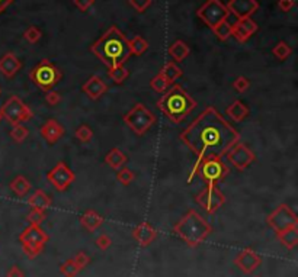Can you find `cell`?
Listing matches in <instances>:
<instances>
[{
	"label": "cell",
	"instance_id": "6da1fadb",
	"mask_svg": "<svg viewBox=\"0 0 298 277\" xmlns=\"http://www.w3.org/2000/svg\"><path fill=\"white\" fill-rule=\"evenodd\" d=\"M179 138L196 157L192 171L188 177V183H191L196 176L201 160L207 155H226L231 147L240 141V134L218 110L208 106L180 132Z\"/></svg>",
	"mask_w": 298,
	"mask_h": 277
},
{
	"label": "cell",
	"instance_id": "7a4b0ae2",
	"mask_svg": "<svg viewBox=\"0 0 298 277\" xmlns=\"http://www.w3.org/2000/svg\"><path fill=\"white\" fill-rule=\"evenodd\" d=\"M90 51L108 68L124 66L133 55L131 48H129V39L117 26H111L90 47Z\"/></svg>",
	"mask_w": 298,
	"mask_h": 277
},
{
	"label": "cell",
	"instance_id": "3957f363",
	"mask_svg": "<svg viewBox=\"0 0 298 277\" xmlns=\"http://www.w3.org/2000/svg\"><path fill=\"white\" fill-rule=\"evenodd\" d=\"M196 101L180 86L173 84L162 97L157 101L156 106L162 110L163 115L173 124H180L183 119L196 108Z\"/></svg>",
	"mask_w": 298,
	"mask_h": 277
},
{
	"label": "cell",
	"instance_id": "277c9868",
	"mask_svg": "<svg viewBox=\"0 0 298 277\" xmlns=\"http://www.w3.org/2000/svg\"><path fill=\"white\" fill-rule=\"evenodd\" d=\"M172 232L179 236L191 248H196L213 234L211 224L196 210L189 209L172 228Z\"/></svg>",
	"mask_w": 298,
	"mask_h": 277
},
{
	"label": "cell",
	"instance_id": "5b68a950",
	"mask_svg": "<svg viewBox=\"0 0 298 277\" xmlns=\"http://www.w3.org/2000/svg\"><path fill=\"white\" fill-rule=\"evenodd\" d=\"M124 124L138 136H143L148 129L156 124V115L143 103H136L131 109L124 115Z\"/></svg>",
	"mask_w": 298,
	"mask_h": 277
},
{
	"label": "cell",
	"instance_id": "8992f818",
	"mask_svg": "<svg viewBox=\"0 0 298 277\" xmlns=\"http://www.w3.org/2000/svg\"><path fill=\"white\" fill-rule=\"evenodd\" d=\"M48 240L50 238L41 225H32V224H29L19 235V243L22 245V250L26 254V257L31 260L36 259L44 251V247L48 243Z\"/></svg>",
	"mask_w": 298,
	"mask_h": 277
},
{
	"label": "cell",
	"instance_id": "52a82bcc",
	"mask_svg": "<svg viewBox=\"0 0 298 277\" xmlns=\"http://www.w3.org/2000/svg\"><path fill=\"white\" fill-rule=\"evenodd\" d=\"M61 71L57 66H54L50 60H43L41 63H38L31 71H29V78L31 82L38 86L44 92H50L52 90L59 82L61 80Z\"/></svg>",
	"mask_w": 298,
	"mask_h": 277
},
{
	"label": "cell",
	"instance_id": "ba28073f",
	"mask_svg": "<svg viewBox=\"0 0 298 277\" xmlns=\"http://www.w3.org/2000/svg\"><path fill=\"white\" fill-rule=\"evenodd\" d=\"M201 174V179L207 185H218L226 177L230 174V167L224 163L221 157L207 155L201 160L196 174Z\"/></svg>",
	"mask_w": 298,
	"mask_h": 277
},
{
	"label": "cell",
	"instance_id": "9c48e42d",
	"mask_svg": "<svg viewBox=\"0 0 298 277\" xmlns=\"http://www.w3.org/2000/svg\"><path fill=\"white\" fill-rule=\"evenodd\" d=\"M2 116L3 119L9 122L10 125H19L24 124L26 121H31L34 116V112L28 108V105H25V102L22 101L17 96H10L8 101L5 102L0 108Z\"/></svg>",
	"mask_w": 298,
	"mask_h": 277
},
{
	"label": "cell",
	"instance_id": "30bf717a",
	"mask_svg": "<svg viewBox=\"0 0 298 277\" xmlns=\"http://www.w3.org/2000/svg\"><path fill=\"white\" fill-rule=\"evenodd\" d=\"M196 15L205 25L214 31L221 22L227 21L230 12L221 0H207L204 5L198 9Z\"/></svg>",
	"mask_w": 298,
	"mask_h": 277
},
{
	"label": "cell",
	"instance_id": "8fae6325",
	"mask_svg": "<svg viewBox=\"0 0 298 277\" xmlns=\"http://www.w3.org/2000/svg\"><path fill=\"white\" fill-rule=\"evenodd\" d=\"M266 224L275 234H280L290 228L298 227V216L287 203H281L266 216Z\"/></svg>",
	"mask_w": 298,
	"mask_h": 277
},
{
	"label": "cell",
	"instance_id": "7c38bea8",
	"mask_svg": "<svg viewBox=\"0 0 298 277\" xmlns=\"http://www.w3.org/2000/svg\"><path fill=\"white\" fill-rule=\"evenodd\" d=\"M195 202L207 213L214 215L226 203V196L217 185H207L196 194Z\"/></svg>",
	"mask_w": 298,
	"mask_h": 277
},
{
	"label": "cell",
	"instance_id": "4fadbf2b",
	"mask_svg": "<svg viewBox=\"0 0 298 277\" xmlns=\"http://www.w3.org/2000/svg\"><path fill=\"white\" fill-rule=\"evenodd\" d=\"M47 180L48 183H51L59 192H64L67 190V187L74 180H76V174L71 171V168L68 167L66 163L60 161L57 163L54 168H51L48 173H47Z\"/></svg>",
	"mask_w": 298,
	"mask_h": 277
},
{
	"label": "cell",
	"instance_id": "5bb4252c",
	"mask_svg": "<svg viewBox=\"0 0 298 277\" xmlns=\"http://www.w3.org/2000/svg\"><path fill=\"white\" fill-rule=\"evenodd\" d=\"M227 159L229 163L233 164V167H236L238 171H245L252 163H255L256 155L255 152L252 151L245 143L234 144L230 150L227 151Z\"/></svg>",
	"mask_w": 298,
	"mask_h": 277
},
{
	"label": "cell",
	"instance_id": "9a60e30c",
	"mask_svg": "<svg viewBox=\"0 0 298 277\" xmlns=\"http://www.w3.org/2000/svg\"><path fill=\"white\" fill-rule=\"evenodd\" d=\"M234 264H236V267H237L238 270H241L245 274H252V273H255L256 270H257V267H260L262 259H260V255H259L255 250H252V248L247 247V248H243V250L236 255Z\"/></svg>",
	"mask_w": 298,
	"mask_h": 277
},
{
	"label": "cell",
	"instance_id": "2e32d148",
	"mask_svg": "<svg viewBox=\"0 0 298 277\" xmlns=\"http://www.w3.org/2000/svg\"><path fill=\"white\" fill-rule=\"evenodd\" d=\"M259 26L252 17L238 19L236 24L231 25V36H234L238 42H246L252 35H255Z\"/></svg>",
	"mask_w": 298,
	"mask_h": 277
},
{
	"label": "cell",
	"instance_id": "e0dca14e",
	"mask_svg": "<svg viewBox=\"0 0 298 277\" xmlns=\"http://www.w3.org/2000/svg\"><path fill=\"white\" fill-rule=\"evenodd\" d=\"M226 8L229 9V12L233 13L237 19H245L255 13L259 9V3L257 0H229Z\"/></svg>",
	"mask_w": 298,
	"mask_h": 277
},
{
	"label": "cell",
	"instance_id": "ac0fdd59",
	"mask_svg": "<svg viewBox=\"0 0 298 277\" xmlns=\"http://www.w3.org/2000/svg\"><path fill=\"white\" fill-rule=\"evenodd\" d=\"M82 90L85 93L86 96L92 101H98L101 99L105 93L108 92V84L103 82V78L98 74L89 77L86 80L83 86H82Z\"/></svg>",
	"mask_w": 298,
	"mask_h": 277
},
{
	"label": "cell",
	"instance_id": "d6986e66",
	"mask_svg": "<svg viewBox=\"0 0 298 277\" xmlns=\"http://www.w3.org/2000/svg\"><path fill=\"white\" fill-rule=\"evenodd\" d=\"M40 134L50 145L59 143V140L66 134V128L60 124L57 119H47L40 129Z\"/></svg>",
	"mask_w": 298,
	"mask_h": 277
},
{
	"label": "cell",
	"instance_id": "ffe728a7",
	"mask_svg": "<svg viewBox=\"0 0 298 277\" xmlns=\"http://www.w3.org/2000/svg\"><path fill=\"white\" fill-rule=\"evenodd\" d=\"M133 238H134L141 247H148V245L157 238V231H156V228H154L150 222L144 221V222H140V224L134 228V231H133Z\"/></svg>",
	"mask_w": 298,
	"mask_h": 277
},
{
	"label": "cell",
	"instance_id": "44dd1931",
	"mask_svg": "<svg viewBox=\"0 0 298 277\" xmlns=\"http://www.w3.org/2000/svg\"><path fill=\"white\" fill-rule=\"evenodd\" d=\"M22 68V61L13 52H6L0 58V73L6 78H13Z\"/></svg>",
	"mask_w": 298,
	"mask_h": 277
},
{
	"label": "cell",
	"instance_id": "7402d4cb",
	"mask_svg": "<svg viewBox=\"0 0 298 277\" xmlns=\"http://www.w3.org/2000/svg\"><path fill=\"white\" fill-rule=\"evenodd\" d=\"M80 225L85 228L87 232H95L98 228L102 227L103 218L94 209L85 210L82 215H80Z\"/></svg>",
	"mask_w": 298,
	"mask_h": 277
},
{
	"label": "cell",
	"instance_id": "603a6c76",
	"mask_svg": "<svg viewBox=\"0 0 298 277\" xmlns=\"http://www.w3.org/2000/svg\"><path fill=\"white\" fill-rule=\"evenodd\" d=\"M28 203L32 209L47 210L52 205V199L41 189H36L34 193L28 197Z\"/></svg>",
	"mask_w": 298,
	"mask_h": 277
},
{
	"label": "cell",
	"instance_id": "cb8c5ba5",
	"mask_svg": "<svg viewBox=\"0 0 298 277\" xmlns=\"http://www.w3.org/2000/svg\"><path fill=\"white\" fill-rule=\"evenodd\" d=\"M127 155L119 150L118 147H114L111 148L108 154L105 155V163L108 167H111L112 170H119L121 167H125L127 164Z\"/></svg>",
	"mask_w": 298,
	"mask_h": 277
},
{
	"label": "cell",
	"instance_id": "d4e9b609",
	"mask_svg": "<svg viewBox=\"0 0 298 277\" xmlns=\"http://www.w3.org/2000/svg\"><path fill=\"white\" fill-rule=\"evenodd\" d=\"M249 112H250V110H249V108H247L243 102L234 101L230 106L226 109V115H227L231 121H234V122H241V121H245V119L249 116Z\"/></svg>",
	"mask_w": 298,
	"mask_h": 277
},
{
	"label": "cell",
	"instance_id": "484cf974",
	"mask_svg": "<svg viewBox=\"0 0 298 277\" xmlns=\"http://www.w3.org/2000/svg\"><path fill=\"white\" fill-rule=\"evenodd\" d=\"M276 238L280 240V243L288 250H294L295 247L298 245V227L290 228V229H287V231H282L280 234H275Z\"/></svg>",
	"mask_w": 298,
	"mask_h": 277
},
{
	"label": "cell",
	"instance_id": "4316f807",
	"mask_svg": "<svg viewBox=\"0 0 298 277\" xmlns=\"http://www.w3.org/2000/svg\"><path fill=\"white\" fill-rule=\"evenodd\" d=\"M167 52H169V55H171L172 58L175 60V63H182L189 55L191 50H189L187 42H183L182 39H178V41H175L169 47Z\"/></svg>",
	"mask_w": 298,
	"mask_h": 277
},
{
	"label": "cell",
	"instance_id": "83f0119b",
	"mask_svg": "<svg viewBox=\"0 0 298 277\" xmlns=\"http://www.w3.org/2000/svg\"><path fill=\"white\" fill-rule=\"evenodd\" d=\"M10 190L15 193L17 197H24L28 194V192L31 190V183L28 182V179L24 176H16L12 182H10Z\"/></svg>",
	"mask_w": 298,
	"mask_h": 277
},
{
	"label": "cell",
	"instance_id": "f1b7e54d",
	"mask_svg": "<svg viewBox=\"0 0 298 277\" xmlns=\"http://www.w3.org/2000/svg\"><path fill=\"white\" fill-rule=\"evenodd\" d=\"M159 73H160V74H162V76L164 77V78H166V80H167L171 84L175 83L179 77L183 76L182 68L179 67L175 61H169V63H166V64H164V67H163Z\"/></svg>",
	"mask_w": 298,
	"mask_h": 277
},
{
	"label": "cell",
	"instance_id": "f546056e",
	"mask_svg": "<svg viewBox=\"0 0 298 277\" xmlns=\"http://www.w3.org/2000/svg\"><path fill=\"white\" fill-rule=\"evenodd\" d=\"M129 76V70L124 66H117L108 70V77L111 78L115 84H122Z\"/></svg>",
	"mask_w": 298,
	"mask_h": 277
},
{
	"label": "cell",
	"instance_id": "4dcf8cb0",
	"mask_svg": "<svg viewBox=\"0 0 298 277\" xmlns=\"http://www.w3.org/2000/svg\"><path fill=\"white\" fill-rule=\"evenodd\" d=\"M129 48H131V54L143 55L145 51L148 50V42L145 41L143 36L136 35L133 39H129Z\"/></svg>",
	"mask_w": 298,
	"mask_h": 277
},
{
	"label": "cell",
	"instance_id": "1f68e13d",
	"mask_svg": "<svg viewBox=\"0 0 298 277\" xmlns=\"http://www.w3.org/2000/svg\"><path fill=\"white\" fill-rule=\"evenodd\" d=\"M272 54L275 58H278L280 61H285L292 54V48L290 47V44H287L285 41H280L272 48Z\"/></svg>",
	"mask_w": 298,
	"mask_h": 277
},
{
	"label": "cell",
	"instance_id": "d6a6232c",
	"mask_svg": "<svg viewBox=\"0 0 298 277\" xmlns=\"http://www.w3.org/2000/svg\"><path fill=\"white\" fill-rule=\"evenodd\" d=\"M74 136H76V140H79L80 143L87 144L90 143L92 138H94V131H92V128L89 125L82 124V125L77 126V129L74 131Z\"/></svg>",
	"mask_w": 298,
	"mask_h": 277
},
{
	"label": "cell",
	"instance_id": "836d02e7",
	"mask_svg": "<svg viewBox=\"0 0 298 277\" xmlns=\"http://www.w3.org/2000/svg\"><path fill=\"white\" fill-rule=\"evenodd\" d=\"M115 179H117V182H118V183H121L122 186H128L134 182L136 174H134V171H133V170H129V168L121 167L119 170H117Z\"/></svg>",
	"mask_w": 298,
	"mask_h": 277
},
{
	"label": "cell",
	"instance_id": "e575fe53",
	"mask_svg": "<svg viewBox=\"0 0 298 277\" xmlns=\"http://www.w3.org/2000/svg\"><path fill=\"white\" fill-rule=\"evenodd\" d=\"M150 87L153 89L154 92L157 93H164L169 87H171V83L164 78V77L159 73V74H156V76L150 80Z\"/></svg>",
	"mask_w": 298,
	"mask_h": 277
},
{
	"label": "cell",
	"instance_id": "d590c367",
	"mask_svg": "<svg viewBox=\"0 0 298 277\" xmlns=\"http://www.w3.org/2000/svg\"><path fill=\"white\" fill-rule=\"evenodd\" d=\"M28 135H29V131H28V128L22 125V124L13 125L12 131H10V138H12L16 144L24 143L26 138H28Z\"/></svg>",
	"mask_w": 298,
	"mask_h": 277
},
{
	"label": "cell",
	"instance_id": "8d00e7d4",
	"mask_svg": "<svg viewBox=\"0 0 298 277\" xmlns=\"http://www.w3.org/2000/svg\"><path fill=\"white\" fill-rule=\"evenodd\" d=\"M60 273L64 277H76L80 273V270L77 269L74 261L70 259V260H66L60 266Z\"/></svg>",
	"mask_w": 298,
	"mask_h": 277
},
{
	"label": "cell",
	"instance_id": "74e56055",
	"mask_svg": "<svg viewBox=\"0 0 298 277\" xmlns=\"http://www.w3.org/2000/svg\"><path fill=\"white\" fill-rule=\"evenodd\" d=\"M213 32L220 41H227L231 36V25L227 21H224V22H221L220 25L214 29Z\"/></svg>",
	"mask_w": 298,
	"mask_h": 277
},
{
	"label": "cell",
	"instance_id": "f35d334b",
	"mask_svg": "<svg viewBox=\"0 0 298 277\" xmlns=\"http://www.w3.org/2000/svg\"><path fill=\"white\" fill-rule=\"evenodd\" d=\"M45 219H47L45 210L32 209L28 215H26V221H28L29 224H32V225H41Z\"/></svg>",
	"mask_w": 298,
	"mask_h": 277
},
{
	"label": "cell",
	"instance_id": "ab89813d",
	"mask_svg": "<svg viewBox=\"0 0 298 277\" xmlns=\"http://www.w3.org/2000/svg\"><path fill=\"white\" fill-rule=\"evenodd\" d=\"M41 36H43V32L36 26H29L24 32V39L29 44H36L41 39Z\"/></svg>",
	"mask_w": 298,
	"mask_h": 277
},
{
	"label": "cell",
	"instance_id": "60d3db41",
	"mask_svg": "<svg viewBox=\"0 0 298 277\" xmlns=\"http://www.w3.org/2000/svg\"><path fill=\"white\" fill-rule=\"evenodd\" d=\"M71 260L74 261V264L77 266V269L80 270H85L89 264H90V257L86 254L85 251H77L74 255H73V259Z\"/></svg>",
	"mask_w": 298,
	"mask_h": 277
},
{
	"label": "cell",
	"instance_id": "b9f144b4",
	"mask_svg": "<svg viewBox=\"0 0 298 277\" xmlns=\"http://www.w3.org/2000/svg\"><path fill=\"white\" fill-rule=\"evenodd\" d=\"M95 244H96V247H98L101 251H106V250L112 245V238L108 235V234H101V235L95 240Z\"/></svg>",
	"mask_w": 298,
	"mask_h": 277
},
{
	"label": "cell",
	"instance_id": "7bdbcfd3",
	"mask_svg": "<svg viewBox=\"0 0 298 277\" xmlns=\"http://www.w3.org/2000/svg\"><path fill=\"white\" fill-rule=\"evenodd\" d=\"M233 87H234V90L238 93H245L250 87V82H249V78L245 76H240L237 77L234 82H233Z\"/></svg>",
	"mask_w": 298,
	"mask_h": 277
},
{
	"label": "cell",
	"instance_id": "ee69618b",
	"mask_svg": "<svg viewBox=\"0 0 298 277\" xmlns=\"http://www.w3.org/2000/svg\"><path fill=\"white\" fill-rule=\"evenodd\" d=\"M152 2H153V0H129V5L136 9L137 12L143 13V12L147 10V8H150Z\"/></svg>",
	"mask_w": 298,
	"mask_h": 277
},
{
	"label": "cell",
	"instance_id": "f6af8a7d",
	"mask_svg": "<svg viewBox=\"0 0 298 277\" xmlns=\"http://www.w3.org/2000/svg\"><path fill=\"white\" fill-rule=\"evenodd\" d=\"M61 94L59 92H55V90H50V92H47L45 94V102H47V105L48 106H57L60 102H61Z\"/></svg>",
	"mask_w": 298,
	"mask_h": 277
},
{
	"label": "cell",
	"instance_id": "bcb514c9",
	"mask_svg": "<svg viewBox=\"0 0 298 277\" xmlns=\"http://www.w3.org/2000/svg\"><path fill=\"white\" fill-rule=\"evenodd\" d=\"M73 3L80 12H86V10H89V8L94 6L95 0H73Z\"/></svg>",
	"mask_w": 298,
	"mask_h": 277
},
{
	"label": "cell",
	"instance_id": "7dc6e473",
	"mask_svg": "<svg viewBox=\"0 0 298 277\" xmlns=\"http://www.w3.org/2000/svg\"><path fill=\"white\" fill-rule=\"evenodd\" d=\"M295 6V2L294 0H278V8L282 12H290L291 9Z\"/></svg>",
	"mask_w": 298,
	"mask_h": 277
},
{
	"label": "cell",
	"instance_id": "c3c4849f",
	"mask_svg": "<svg viewBox=\"0 0 298 277\" xmlns=\"http://www.w3.org/2000/svg\"><path fill=\"white\" fill-rule=\"evenodd\" d=\"M6 277H25V273L21 270L19 266L13 264V266H12V267L6 271Z\"/></svg>",
	"mask_w": 298,
	"mask_h": 277
},
{
	"label": "cell",
	"instance_id": "681fc988",
	"mask_svg": "<svg viewBox=\"0 0 298 277\" xmlns=\"http://www.w3.org/2000/svg\"><path fill=\"white\" fill-rule=\"evenodd\" d=\"M13 2H15V0H0V13L8 8L9 5H12Z\"/></svg>",
	"mask_w": 298,
	"mask_h": 277
},
{
	"label": "cell",
	"instance_id": "f907efd6",
	"mask_svg": "<svg viewBox=\"0 0 298 277\" xmlns=\"http://www.w3.org/2000/svg\"><path fill=\"white\" fill-rule=\"evenodd\" d=\"M2 119H3V116H2V112H0V122H2Z\"/></svg>",
	"mask_w": 298,
	"mask_h": 277
},
{
	"label": "cell",
	"instance_id": "816d5d0a",
	"mask_svg": "<svg viewBox=\"0 0 298 277\" xmlns=\"http://www.w3.org/2000/svg\"><path fill=\"white\" fill-rule=\"evenodd\" d=\"M253 277H262V276H253Z\"/></svg>",
	"mask_w": 298,
	"mask_h": 277
},
{
	"label": "cell",
	"instance_id": "f5cc1de1",
	"mask_svg": "<svg viewBox=\"0 0 298 277\" xmlns=\"http://www.w3.org/2000/svg\"><path fill=\"white\" fill-rule=\"evenodd\" d=\"M0 93H2V90H0Z\"/></svg>",
	"mask_w": 298,
	"mask_h": 277
}]
</instances>
